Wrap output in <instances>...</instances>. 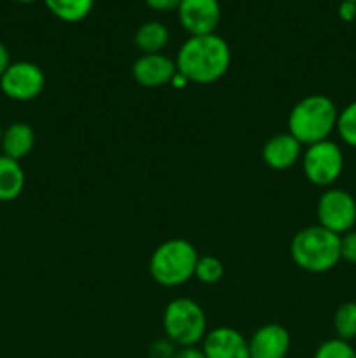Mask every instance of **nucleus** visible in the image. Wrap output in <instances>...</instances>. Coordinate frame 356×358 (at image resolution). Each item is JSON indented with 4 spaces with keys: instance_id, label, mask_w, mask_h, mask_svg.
<instances>
[{
    "instance_id": "nucleus-19",
    "label": "nucleus",
    "mask_w": 356,
    "mask_h": 358,
    "mask_svg": "<svg viewBox=\"0 0 356 358\" xmlns=\"http://www.w3.org/2000/svg\"><path fill=\"white\" fill-rule=\"evenodd\" d=\"M335 131L339 133V136H341L346 145L356 149V100L346 105L342 110H339Z\"/></svg>"
},
{
    "instance_id": "nucleus-16",
    "label": "nucleus",
    "mask_w": 356,
    "mask_h": 358,
    "mask_svg": "<svg viewBox=\"0 0 356 358\" xmlns=\"http://www.w3.org/2000/svg\"><path fill=\"white\" fill-rule=\"evenodd\" d=\"M170 42V30L161 21H147L136 30L135 45L143 55H157Z\"/></svg>"
},
{
    "instance_id": "nucleus-29",
    "label": "nucleus",
    "mask_w": 356,
    "mask_h": 358,
    "mask_svg": "<svg viewBox=\"0 0 356 358\" xmlns=\"http://www.w3.org/2000/svg\"><path fill=\"white\" fill-rule=\"evenodd\" d=\"M2 135H3V129H2V126H0V142H2Z\"/></svg>"
},
{
    "instance_id": "nucleus-22",
    "label": "nucleus",
    "mask_w": 356,
    "mask_h": 358,
    "mask_svg": "<svg viewBox=\"0 0 356 358\" xmlns=\"http://www.w3.org/2000/svg\"><path fill=\"white\" fill-rule=\"evenodd\" d=\"M178 352V346L171 343L170 339H157L150 345L149 348V358H175Z\"/></svg>"
},
{
    "instance_id": "nucleus-3",
    "label": "nucleus",
    "mask_w": 356,
    "mask_h": 358,
    "mask_svg": "<svg viewBox=\"0 0 356 358\" xmlns=\"http://www.w3.org/2000/svg\"><path fill=\"white\" fill-rule=\"evenodd\" d=\"M290 255L307 273H327L341 261V236L320 224L307 226L293 236Z\"/></svg>"
},
{
    "instance_id": "nucleus-24",
    "label": "nucleus",
    "mask_w": 356,
    "mask_h": 358,
    "mask_svg": "<svg viewBox=\"0 0 356 358\" xmlns=\"http://www.w3.org/2000/svg\"><path fill=\"white\" fill-rule=\"evenodd\" d=\"M143 2L156 13H173L180 6V0H143Z\"/></svg>"
},
{
    "instance_id": "nucleus-12",
    "label": "nucleus",
    "mask_w": 356,
    "mask_h": 358,
    "mask_svg": "<svg viewBox=\"0 0 356 358\" xmlns=\"http://www.w3.org/2000/svg\"><path fill=\"white\" fill-rule=\"evenodd\" d=\"M290 332L279 324H265L248 341L251 358H285L290 352Z\"/></svg>"
},
{
    "instance_id": "nucleus-11",
    "label": "nucleus",
    "mask_w": 356,
    "mask_h": 358,
    "mask_svg": "<svg viewBox=\"0 0 356 358\" xmlns=\"http://www.w3.org/2000/svg\"><path fill=\"white\" fill-rule=\"evenodd\" d=\"M133 79L143 87H161L173 83L177 77V63L168 56L161 55H142L133 63Z\"/></svg>"
},
{
    "instance_id": "nucleus-21",
    "label": "nucleus",
    "mask_w": 356,
    "mask_h": 358,
    "mask_svg": "<svg viewBox=\"0 0 356 358\" xmlns=\"http://www.w3.org/2000/svg\"><path fill=\"white\" fill-rule=\"evenodd\" d=\"M313 358H356V350L353 348L351 343L334 338L321 343Z\"/></svg>"
},
{
    "instance_id": "nucleus-23",
    "label": "nucleus",
    "mask_w": 356,
    "mask_h": 358,
    "mask_svg": "<svg viewBox=\"0 0 356 358\" xmlns=\"http://www.w3.org/2000/svg\"><path fill=\"white\" fill-rule=\"evenodd\" d=\"M341 261L349 262V264H356V231L355 229L341 236Z\"/></svg>"
},
{
    "instance_id": "nucleus-7",
    "label": "nucleus",
    "mask_w": 356,
    "mask_h": 358,
    "mask_svg": "<svg viewBox=\"0 0 356 358\" xmlns=\"http://www.w3.org/2000/svg\"><path fill=\"white\" fill-rule=\"evenodd\" d=\"M316 215L321 227L342 236L356 224V199L344 189H327L318 199Z\"/></svg>"
},
{
    "instance_id": "nucleus-27",
    "label": "nucleus",
    "mask_w": 356,
    "mask_h": 358,
    "mask_svg": "<svg viewBox=\"0 0 356 358\" xmlns=\"http://www.w3.org/2000/svg\"><path fill=\"white\" fill-rule=\"evenodd\" d=\"M10 63H13V62H10L9 49L6 48V44H2V42H0V77L6 73V70L9 69Z\"/></svg>"
},
{
    "instance_id": "nucleus-30",
    "label": "nucleus",
    "mask_w": 356,
    "mask_h": 358,
    "mask_svg": "<svg viewBox=\"0 0 356 358\" xmlns=\"http://www.w3.org/2000/svg\"><path fill=\"white\" fill-rule=\"evenodd\" d=\"M349 2H355L356 3V0H349Z\"/></svg>"
},
{
    "instance_id": "nucleus-13",
    "label": "nucleus",
    "mask_w": 356,
    "mask_h": 358,
    "mask_svg": "<svg viewBox=\"0 0 356 358\" xmlns=\"http://www.w3.org/2000/svg\"><path fill=\"white\" fill-rule=\"evenodd\" d=\"M262 157L271 170L285 171L302 157V143L290 133H279L265 142Z\"/></svg>"
},
{
    "instance_id": "nucleus-5",
    "label": "nucleus",
    "mask_w": 356,
    "mask_h": 358,
    "mask_svg": "<svg viewBox=\"0 0 356 358\" xmlns=\"http://www.w3.org/2000/svg\"><path fill=\"white\" fill-rule=\"evenodd\" d=\"M164 334L178 348H188L202 343L208 332L206 313L195 301L178 297L166 306L163 315Z\"/></svg>"
},
{
    "instance_id": "nucleus-8",
    "label": "nucleus",
    "mask_w": 356,
    "mask_h": 358,
    "mask_svg": "<svg viewBox=\"0 0 356 358\" xmlns=\"http://www.w3.org/2000/svg\"><path fill=\"white\" fill-rule=\"evenodd\" d=\"M45 86V76L38 65L31 62L10 63L0 77V90L7 98L16 101L35 100Z\"/></svg>"
},
{
    "instance_id": "nucleus-14",
    "label": "nucleus",
    "mask_w": 356,
    "mask_h": 358,
    "mask_svg": "<svg viewBox=\"0 0 356 358\" xmlns=\"http://www.w3.org/2000/svg\"><path fill=\"white\" fill-rule=\"evenodd\" d=\"M3 150V156L10 159H23L31 152L35 145V131L27 122H13L3 129L2 142H0Z\"/></svg>"
},
{
    "instance_id": "nucleus-17",
    "label": "nucleus",
    "mask_w": 356,
    "mask_h": 358,
    "mask_svg": "<svg viewBox=\"0 0 356 358\" xmlns=\"http://www.w3.org/2000/svg\"><path fill=\"white\" fill-rule=\"evenodd\" d=\"M52 16L65 23H79L86 20L94 7V0H44Z\"/></svg>"
},
{
    "instance_id": "nucleus-2",
    "label": "nucleus",
    "mask_w": 356,
    "mask_h": 358,
    "mask_svg": "<svg viewBox=\"0 0 356 358\" xmlns=\"http://www.w3.org/2000/svg\"><path fill=\"white\" fill-rule=\"evenodd\" d=\"M339 108L325 94H309L297 101L288 115V133L302 145L330 138L337 128Z\"/></svg>"
},
{
    "instance_id": "nucleus-18",
    "label": "nucleus",
    "mask_w": 356,
    "mask_h": 358,
    "mask_svg": "<svg viewBox=\"0 0 356 358\" xmlns=\"http://www.w3.org/2000/svg\"><path fill=\"white\" fill-rule=\"evenodd\" d=\"M334 331L339 339L351 343L356 339V303L341 304L334 315Z\"/></svg>"
},
{
    "instance_id": "nucleus-10",
    "label": "nucleus",
    "mask_w": 356,
    "mask_h": 358,
    "mask_svg": "<svg viewBox=\"0 0 356 358\" xmlns=\"http://www.w3.org/2000/svg\"><path fill=\"white\" fill-rule=\"evenodd\" d=\"M201 350L206 358H251L246 338L232 327H216L206 332Z\"/></svg>"
},
{
    "instance_id": "nucleus-25",
    "label": "nucleus",
    "mask_w": 356,
    "mask_h": 358,
    "mask_svg": "<svg viewBox=\"0 0 356 358\" xmlns=\"http://www.w3.org/2000/svg\"><path fill=\"white\" fill-rule=\"evenodd\" d=\"M337 14L342 21L351 23V21L356 20V3L349 2V0H342V2L339 3Z\"/></svg>"
},
{
    "instance_id": "nucleus-4",
    "label": "nucleus",
    "mask_w": 356,
    "mask_h": 358,
    "mask_svg": "<svg viewBox=\"0 0 356 358\" xmlns=\"http://www.w3.org/2000/svg\"><path fill=\"white\" fill-rule=\"evenodd\" d=\"M198 250L181 238H173L154 250L149 262L150 276L163 287H180L194 276Z\"/></svg>"
},
{
    "instance_id": "nucleus-28",
    "label": "nucleus",
    "mask_w": 356,
    "mask_h": 358,
    "mask_svg": "<svg viewBox=\"0 0 356 358\" xmlns=\"http://www.w3.org/2000/svg\"><path fill=\"white\" fill-rule=\"evenodd\" d=\"M14 2H17V3H34V2H38V0H14Z\"/></svg>"
},
{
    "instance_id": "nucleus-20",
    "label": "nucleus",
    "mask_w": 356,
    "mask_h": 358,
    "mask_svg": "<svg viewBox=\"0 0 356 358\" xmlns=\"http://www.w3.org/2000/svg\"><path fill=\"white\" fill-rule=\"evenodd\" d=\"M194 276L201 283H206V285L218 283L220 280L223 278L222 261L216 257H213V255H202V257L198 259Z\"/></svg>"
},
{
    "instance_id": "nucleus-15",
    "label": "nucleus",
    "mask_w": 356,
    "mask_h": 358,
    "mask_svg": "<svg viewBox=\"0 0 356 358\" xmlns=\"http://www.w3.org/2000/svg\"><path fill=\"white\" fill-rule=\"evenodd\" d=\"M24 189V171L20 161L0 156V201H14Z\"/></svg>"
},
{
    "instance_id": "nucleus-9",
    "label": "nucleus",
    "mask_w": 356,
    "mask_h": 358,
    "mask_svg": "<svg viewBox=\"0 0 356 358\" xmlns=\"http://www.w3.org/2000/svg\"><path fill=\"white\" fill-rule=\"evenodd\" d=\"M177 13L180 24L191 37L216 34L222 21V7L218 0H180Z\"/></svg>"
},
{
    "instance_id": "nucleus-6",
    "label": "nucleus",
    "mask_w": 356,
    "mask_h": 358,
    "mask_svg": "<svg viewBox=\"0 0 356 358\" xmlns=\"http://www.w3.org/2000/svg\"><path fill=\"white\" fill-rule=\"evenodd\" d=\"M302 170L313 185L332 187L344 170L342 149L330 138L307 145L302 154Z\"/></svg>"
},
{
    "instance_id": "nucleus-26",
    "label": "nucleus",
    "mask_w": 356,
    "mask_h": 358,
    "mask_svg": "<svg viewBox=\"0 0 356 358\" xmlns=\"http://www.w3.org/2000/svg\"><path fill=\"white\" fill-rule=\"evenodd\" d=\"M175 358H206V355L198 346H188V348H178Z\"/></svg>"
},
{
    "instance_id": "nucleus-1",
    "label": "nucleus",
    "mask_w": 356,
    "mask_h": 358,
    "mask_svg": "<svg viewBox=\"0 0 356 358\" xmlns=\"http://www.w3.org/2000/svg\"><path fill=\"white\" fill-rule=\"evenodd\" d=\"M175 63L187 83L213 84L229 70L230 48L218 34L194 35L181 44Z\"/></svg>"
}]
</instances>
